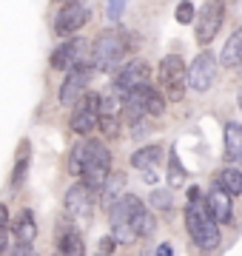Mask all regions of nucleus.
Returning a JSON list of instances; mask_svg holds the SVG:
<instances>
[{
    "label": "nucleus",
    "instance_id": "f257e3e1",
    "mask_svg": "<svg viewBox=\"0 0 242 256\" xmlns=\"http://www.w3.org/2000/svg\"><path fill=\"white\" fill-rule=\"evenodd\" d=\"M68 174L77 176V180H86V182L100 191L102 182L112 174V151L102 140H80L72 154H68Z\"/></svg>",
    "mask_w": 242,
    "mask_h": 256
},
{
    "label": "nucleus",
    "instance_id": "f03ea898",
    "mask_svg": "<svg viewBox=\"0 0 242 256\" xmlns=\"http://www.w3.org/2000/svg\"><path fill=\"white\" fill-rule=\"evenodd\" d=\"M186 228L188 236L202 254H214L216 248L222 245V234H220V225L214 222V216L205 210L202 194L196 185L188 188V205H186Z\"/></svg>",
    "mask_w": 242,
    "mask_h": 256
},
{
    "label": "nucleus",
    "instance_id": "7ed1b4c3",
    "mask_svg": "<svg viewBox=\"0 0 242 256\" xmlns=\"http://www.w3.org/2000/svg\"><path fill=\"white\" fill-rule=\"evenodd\" d=\"M146 205L137 194H126L112 210H108V228L117 245H131L134 239L142 236V222H146Z\"/></svg>",
    "mask_w": 242,
    "mask_h": 256
},
{
    "label": "nucleus",
    "instance_id": "20e7f679",
    "mask_svg": "<svg viewBox=\"0 0 242 256\" xmlns=\"http://www.w3.org/2000/svg\"><path fill=\"white\" fill-rule=\"evenodd\" d=\"M131 52H134V43H131L128 32L108 28V32H100L94 37L88 60H92L94 72H120Z\"/></svg>",
    "mask_w": 242,
    "mask_h": 256
},
{
    "label": "nucleus",
    "instance_id": "39448f33",
    "mask_svg": "<svg viewBox=\"0 0 242 256\" xmlns=\"http://www.w3.org/2000/svg\"><path fill=\"white\" fill-rule=\"evenodd\" d=\"M160 86H162L166 100L182 102L186 88H188V68H186V60L180 54L162 57V63H160Z\"/></svg>",
    "mask_w": 242,
    "mask_h": 256
},
{
    "label": "nucleus",
    "instance_id": "423d86ee",
    "mask_svg": "<svg viewBox=\"0 0 242 256\" xmlns=\"http://www.w3.org/2000/svg\"><path fill=\"white\" fill-rule=\"evenodd\" d=\"M100 117H102V94L88 92L86 97L72 106V131L80 137H88L94 128H100Z\"/></svg>",
    "mask_w": 242,
    "mask_h": 256
},
{
    "label": "nucleus",
    "instance_id": "0eeeda50",
    "mask_svg": "<svg viewBox=\"0 0 242 256\" xmlns=\"http://www.w3.org/2000/svg\"><path fill=\"white\" fill-rule=\"evenodd\" d=\"M225 9H228L225 0H205V6L200 9V14H196V28H194V40L202 48L211 46L214 37H216V32L222 28Z\"/></svg>",
    "mask_w": 242,
    "mask_h": 256
},
{
    "label": "nucleus",
    "instance_id": "6e6552de",
    "mask_svg": "<svg viewBox=\"0 0 242 256\" xmlns=\"http://www.w3.org/2000/svg\"><path fill=\"white\" fill-rule=\"evenodd\" d=\"M142 86H151V66L137 57V60H128L117 72V77L112 80V94H117L120 100H126L134 88H142Z\"/></svg>",
    "mask_w": 242,
    "mask_h": 256
},
{
    "label": "nucleus",
    "instance_id": "1a4fd4ad",
    "mask_svg": "<svg viewBox=\"0 0 242 256\" xmlns=\"http://www.w3.org/2000/svg\"><path fill=\"white\" fill-rule=\"evenodd\" d=\"M216 66H220V60L214 52H208V48L200 52L194 57V63L188 66V88L196 94H205L216 80Z\"/></svg>",
    "mask_w": 242,
    "mask_h": 256
},
{
    "label": "nucleus",
    "instance_id": "9d476101",
    "mask_svg": "<svg viewBox=\"0 0 242 256\" xmlns=\"http://www.w3.org/2000/svg\"><path fill=\"white\" fill-rule=\"evenodd\" d=\"M94 205H97V188H92L86 180H77V182L66 191L63 208L72 220H86V216H92Z\"/></svg>",
    "mask_w": 242,
    "mask_h": 256
},
{
    "label": "nucleus",
    "instance_id": "9b49d317",
    "mask_svg": "<svg viewBox=\"0 0 242 256\" xmlns=\"http://www.w3.org/2000/svg\"><path fill=\"white\" fill-rule=\"evenodd\" d=\"M92 74H94L92 60H88V63L74 66L72 72H66L63 86H60V106H74L80 97H86V94H88V82H92Z\"/></svg>",
    "mask_w": 242,
    "mask_h": 256
},
{
    "label": "nucleus",
    "instance_id": "f8f14e48",
    "mask_svg": "<svg viewBox=\"0 0 242 256\" xmlns=\"http://www.w3.org/2000/svg\"><path fill=\"white\" fill-rule=\"evenodd\" d=\"M88 20H92V9L86 6L83 0H77V3H63V9L57 12V18H54V34L68 40V37H74Z\"/></svg>",
    "mask_w": 242,
    "mask_h": 256
},
{
    "label": "nucleus",
    "instance_id": "ddd939ff",
    "mask_svg": "<svg viewBox=\"0 0 242 256\" xmlns=\"http://www.w3.org/2000/svg\"><path fill=\"white\" fill-rule=\"evenodd\" d=\"M86 48L88 46H86L83 37H68V40H63V43L52 52V68H57V72H72L74 66L88 63Z\"/></svg>",
    "mask_w": 242,
    "mask_h": 256
},
{
    "label": "nucleus",
    "instance_id": "4468645a",
    "mask_svg": "<svg viewBox=\"0 0 242 256\" xmlns=\"http://www.w3.org/2000/svg\"><path fill=\"white\" fill-rule=\"evenodd\" d=\"M202 202H205V210L214 216L216 225H231L234 222V196L225 191L216 180H214V185L208 188V194L202 196Z\"/></svg>",
    "mask_w": 242,
    "mask_h": 256
},
{
    "label": "nucleus",
    "instance_id": "2eb2a0df",
    "mask_svg": "<svg viewBox=\"0 0 242 256\" xmlns=\"http://www.w3.org/2000/svg\"><path fill=\"white\" fill-rule=\"evenodd\" d=\"M54 254L57 256H86V242L80 236V230H74L66 222L60 228H54Z\"/></svg>",
    "mask_w": 242,
    "mask_h": 256
},
{
    "label": "nucleus",
    "instance_id": "dca6fc26",
    "mask_svg": "<svg viewBox=\"0 0 242 256\" xmlns=\"http://www.w3.org/2000/svg\"><path fill=\"white\" fill-rule=\"evenodd\" d=\"M12 234H14V245H34V239H38V222H34V214L28 208H23L12 220Z\"/></svg>",
    "mask_w": 242,
    "mask_h": 256
},
{
    "label": "nucleus",
    "instance_id": "f3484780",
    "mask_svg": "<svg viewBox=\"0 0 242 256\" xmlns=\"http://www.w3.org/2000/svg\"><path fill=\"white\" fill-rule=\"evenodd\" d=\"M122 196H126V174H122V171H112L108 180H106L102 188H100V205L106 210H112Z\"/></svg>",
    "mask_w": 242,
    "mask_h": 256
},
{
    "label": "nucleus",
    "instance_id": "a211bd4d",
    "mask_svg": "<svg viewBox=\"0 0 242 256\" xmlns=\"http://www.w3.org/2000/svg\"><path fill=\"white\" fill-rule=\"evenodd\" d=\"M28 165H32V142L28 140H20L18 154H14V168H12V191H20L26 185Z\"/></svg>",
    "mask_w": 242,
    "mask_h": 256
},
{
    "label": "nucleus",
    "instance_id": "6ab92c4d",
    "mask_svg": "<svg viewBox=\"0 0 242 256\" xmlns=\"http://www.w3.org/2000/svg\"><path fill=\"white\" fill-rule=\"evenodd\" d=\"M225 156L228 162L242 168V126L240 122H225Z\"/></svg>",
    "mask_w": 242,
    "mask_h": 256
},
{
    "label": "nucleus",
    "instance_id": "aec40b11",
    "mask_svg": "<svg viewBox=\"0 0 242 256\" xmlns=\"http://www.w3.org/2000/svg\"><path fill=\"white\" fill-rule=\"evenodd\" d=\"M220 63H222L225 68H242V26L225 40L222 54H220Z\"/></svg>",
    "mask_w": 242,
    "mask_h": 256
},
{
    "label": "nucleus",
    "instance_id": "412c9836",
    "mask_svg": "<svg viewBox=\"0 0 242 256\" xmlns=\"http://www.w3.org/2000/svg\"><path fill=\"white\" fill-rule=\"evenodd\" d=\"M160 160H162V148L160 146H142L131 154V168H137V171L146 174V171H154L157 168Z\"/></svg>",
    "mask_w": 242,
    "mask_h": 256
},
{
    "label": "nucleus",
    "instance_id": "4be33fe9",
    "mask_svg": "<svg viewBox=\"0 0 242 256\" xmlns=\"http://www.w3.org/2000/svg\"><path fill=\"white\" fill-rule=\"evenodd\" d=\"M214 180L222 185V188L231 194V196H242V168H236V165H228V168H222V171H220Z\"/></svg>",
    "mask_w": 242,
    "mask_h": 256
},
{
    "label": "nucleus",
    "instance_id": "5701e85b",
    "mask_svg": "<svg viewBox=\"0 0 242 256\" xmlns=\"http://www.w3.org/2000/svg\"><path fill=\"white\" fill-rule=\"evenodd\" d=\"M168 185H171V191L186 185V168H182V162H180L177 148L168 151Z\"/></svg>",
    "mask_w": 242,
    "mask_h": 256
},
{
    "label": "nucleus",
    "instance_id": "b1692460",
    "mask_svg": "<svg viewBox=\"0 0 242 256\" xmlns=\"http://www.w3.org/2000/svg\"><path fill=\"white\" fill-rule=\"evenodd\" d=\"M12 216L9 208L0 205V256H12Z\"/></svg>",
    "mask_w": 242,
    "mask_h": 256
},
{
    "label": "nucleus",
    "instance_id": "393cba45",
    "mask_svg": "<svg viewBox=\"0 0 242 256\" xmlns=\"http://www.w3.org/2000/svg\"><path fill=\"white\" fill-rule=\"evenodd\" d=\"M120 126H122L120 114H102L100 117V128H102V137L106 140H117L120 137Z\"/></svg>",
    "mask_w": 242,
    "mask_h": 256
},
{
    "label": "nucleus",
    "instance_id": "a878e982",
    "mask_svg": "<svg viewBox=\"0 0 242 256\" xmlns=\"http://www.w3.org/2000/svg\"><path fill=\"white\" fill-rule=\"evenodd\" d=\"M148 205L154 210H160V214H166V210L174 208V196H171V191H154L148 196Z\"/></svg>",
    "mask_w": 242,
    "mask_h": 256
},
{
    "label": "nucleus",
    "instance_id": "bb28decb",
    "mask_svg": "<svg viewBox=\"0 0 242 256\" xmlns=\"http://www.w3.org/2000/svg\"><path fill=\"white\" fill-rule=\"evenodd\" d=\"M174 18H177L180 26H191L194 23V3L191 0H182L177 9H174Z\"/></svg>",
    "mask_w": 242,
    "mask_h": 256
},
{
    "label": "nucleus",
    "instance_id": "cd10ccee",
    "mask_svg": "<svg viewBox=\"0 0 242 256\" xmlns=\"http://www.w3.org/2000/svg\"><path fill=\"white\" fill-rule=\"evenodd\" d=\"M122 9H126V0H108V14H112V20L120 18Z\"/></svg>",
    "mask_w": 242,
    "mask_h": 256
},
{
    "label": "nucleus",
    "instance_id": "c85d7f7f",
    "mask_svg": "<svg viewBox=\"0 0 242 256\" xmlns=\"http://www.w3.org/2000/svg\"><path fill=\"white\" fill-rule=\"evenodd\" d=\"M12 256H38V250H34L32 245H14Z\"/></svg>",
    "mask_w": 242,
    "mask_h": 256
},
{
    "label": "nucleus",
    "instance_id": "c756f323",
    "mask_svg": "<svg viewBox=\"0 0 242 256\" xmlns=\"http://www.w3.org/2000/svg\"><path fill=\"white\" fill-rule=\"evenodd\" d=\"M154 228H157L154 216H151V214H146V222H142V236H151V234H154Z\"/></svg>",
    "mask_w": 242,
    "mask_h": 256
},
{
    "label": "nucleus",
    "instance_id": "7c9ffc66",
    "mask_svg": "<svg viewBox=\"0 0 242 256\" xmlns=\"http://www.w3.org/2000/svg\"><path fill=\"white\" fill-rule=\"evenodd\" d=\"M154 256H174V248H171V242H160L157 245V254Z\"/></svg>",
    "mask_w": 242,
    "mask_h": 256
},
{
    "label": "nucleus",
    "instance_id": "2f4dec72",
    "mask_svg": "<svg viewBox=\"0 0 242 256\" xmlns=\"http://www.w3.org/2000/svg\"><path fill=\"white\" fill-rule=\"evenodd\" d=\"M63 3H77V0H63Z\"/></svg>",
    "mask_w": 242,
    "mask_h": 256
},
{
    "label": "nucleus",
    "instance_id": "473e14b6",
    "mask_svg": "<svg viewBox=\"0 0 242 256\" xmlns=\"http://www.w3.org/2000/svg\"><path fill=\"white\" fill-rule=\"evenodd\" d=\"M240 108H242V97H240Z\"/></svg>",
    "mask_w": 242,
    "mask_h": 256
}]
</instances>
